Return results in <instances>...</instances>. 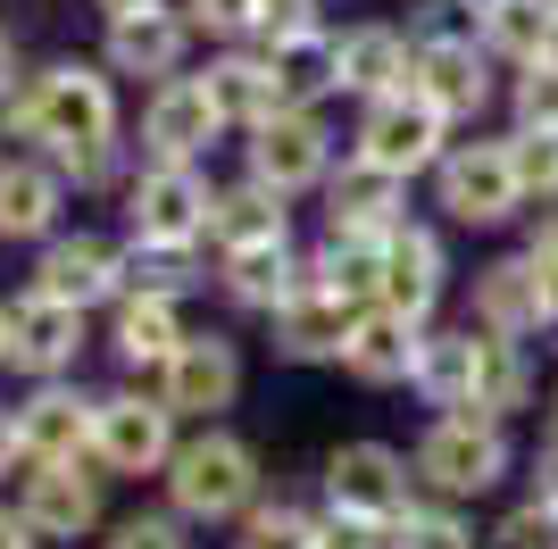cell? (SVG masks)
<instances>
[{
  "label": "cell",
  "mask_w": 558,
  "mask_h": 549,
  "mask_svg": "<svg viewBox=\"0 0 558 549\" xmlns=\"http://www.w3.org/2000/svg\"><path fill=\"white\" fill-rule=\"evenodd\" d=\"M9 134L17 142H43L59 167H75L84 150L117 142V84L84 59H59V68L25 75L17 100H9Z\"/></svg>",
  "instance_id": "obj_1"
},
{
  "label": "cell",
  "mask_w": 558,
  "mask_h": 549,
  "mask_svg": "<svg viewBox=\"0 0 558 549\" xmlns=\"http://www.w3.org/2000/svg\"><path fill=\"white\" fill-rule=\"evenodd\" d=\"M258 500H267L258 450L226 425H201L167 466V516H184V525H242Z\"/></svg>",
  "instance_id": "obj_2"
},
{
  "label": "cell",
  "mask_w": 558,
  "mask_h": 549,
  "mask_svg": "<svg viewBox=\"0 0 558 549\" xmlns=\"http://www.w3.org/2000/svg\"><path fill=\"white\" fill-rule=\"evenodd\" d=\"M409 466H417V491L442 508H475L492 500L500 483H509L517 466V441L500 416H434L417 434V450H409Z\"/></svg>",
  "instance_id": "obj_3"
},
{
  "label": "cell",
  "mask_w": 558,
  "mask_h": 549,
  "mask_svg": "<svg viewBox=\"0 0 558 549\" xmlns=\"http://www.w3.org/2000/svg\"><path fill=\"white\" fill-rule=\"evenodd\" d=\"M434 208H442V225H466V233L517 225L525 192H517V167H509V134L450 142V159L434 167Z\"/></svg>",
  "instance_id": "obj_4"
},
{
  "label": "cell",
  "mask_w": 558,
  "mask_h": 549,
  "mask_svg": "<svg viewBox=\"0 0 558 549\" xmlns=\"http://www.w3.org/2000/svg\"><path fill=\"white\" fill-rule=\"evenodd\" d=\"M417 500H425L417 466H409V450H392V441H342V450L326 457V516H359V525L392 533Z\"/></svg>",
  "instance_id": "obj_5"
},
{
  "label": "cell",
  "mask_w": 558,
  "mask_h": 549,
  "mask_svg": "<svg viewBox=\"0 0 558 549\" xmlns=\"http://www.w3.org/2000/svg\"><path fill=\"white\" fill-rule=\"evenodd\" d=\"M242 167H251V183H267L276 200H301V192H326L333 183L342 142H333L326 109H283L276 125L242 134Z\"/></svg>",
  "instance_id": "obj_6"
},
{
  "label": "cell",
  "mask_w": 558,
  "mask_h": 549,
  "mask_svg": "<svg viewBox=\"0 0 558 549\" xmlns=\"http://www.w3.org/2000/svg\"><path fill=\"white\" fill-rule=\"evenodd\" d=\"M209 200L217 183L201 167H142L125 183V217H134L142 251H201L209 242Z\"/></svg>",
  "instance_id": "obj_7"
},
{
  "label": "cell",
  "mask_w": 558,
  "mask_h": 549,
  "mask_svg": "<svg viewBox=\"0 0 558 549\" xmlns=\"http://www.w3.org/2000/svg\"><path fill=\"white\" fill-rule=\"evenodd\" d=\"M350 159L384 167L392 183H417V175H434V167L450 159V125H442L434 109H425L417 91H400V100H375V109H359Z\"/></svg>",
  "instance_id": "obj_8"
},
{
  "label": "cell",
  "mask_w": 558,
  "mask_h": 549,
  "mask_svg": "<svg viewBox=\"0 0 558 549\" xmlns=\"http://www.w3.org/2000/svg\"><path fill=\"white\" fill-rule=\"evenodd\" d=\"M450 300V242L442 225H425V217H409V225L384 242V267H375V308H392V317L409 325H434V308Z\"/></svg>",
  "instance_id": "obj_9"
},
{
  "label": "cell",
  "mask_w": 558,
  "mask_h": 549,
  "mask_svg": "<svg viewBox=\"0 0 558 549\" xmlns=\"http://www.w3.org/2000/svg\"><path fill=\"white\" fill-rule=\"evenodd\" d=\"M175 416H167L159 391H100V434H93V457L109 475H167L175 466Z\"/></svg>",
  "instance_id": "obj_10"
},
{
  "label": "cell",
  "mask_w": 558,
  "mask_h": 549,
  "mask_svg": "<svg viewBox=\"0 0 558 549\" xmlns=\"http://www.w3.org/2000/svg\"><path fill=\"white\" fill-rule=\"evenodd\" d=\"M333 68H342V100L375 109V100L417 91V42H409V25H392V17H359V25L333 34Z\"/></svg>",
  "instance_id": "obj_11"
},
{
  "label": "cell",
  "mask_w": 558,
  "mask_h": 549,
  "mask_svg": "<svg viewBox=\"0 0 558 549\" xmlns=\"http://www.w3.org/2000/svg\"><path fill=\"white\" fill-rule=\"evenodd\" d=\"M400 225H409V183H392L384 167H367V159L342 150V167H333V183H326V242L384 251Z\"/></svg>",
  "instance_id": "obj_12"
},
{
  "label": "cell",
  "mask_w": 558,
  "mask_h": 549,
  "mask_svg": "<svg viewBox=\"0 0 558 549\" xmlns=\"http://www.w3.org/2000/svg\"><path fill=\"white\" fill-rule=\"evenodd\" d=\"M159 400L175 425H217V416L242 400V350H233V333H184V350H175V366L159 375Z\"/></svg>",
  "instance_id": "obj_13"
},
{
  "label": "cell",
  "mask_w": 558,
  "mask_h": 549,
  "mask_svg": "<svg viewBox=\"0 0 558 549\" xmlns=\"http://www.w3.org/2000/svg\"><path fill=\"white\" fill-rule=\"evenodd\" d=\"M492 68H500V59H492L484 42H417V100L459 134V125H475V117L500 100V75Z\"/></svg>",
  "instance_id": "obj_14"
},
{
  "label": "cell",
  "mask_w": 558,
  "mask_h": 549,
  "mask_svg": "<svg viewBox=\"0 0 558 549\" xmlns=\"http://www.w3.org/2000/svg\"><path fill=\"white\" fill-rule=\"evenodd\" d=\"M359 317H367L359 300H342V292H326V283H308V274H301V292L267 317V333H276V358H292V366H342Z\"/></svg>",
  "instance_id": "obj_15"
},
{
  "label": "cell",
  "mask_w": 558,
  "mask_h": 549,
  "mask_svg": "<svg viewBox=\"0 0 558 549\" xmlns=\"http://www.w3.org/2000/svg\"><path fill=\"white\" fill-rule=\"evenodd\" d=\"M466 325H475V333H492V342H534V333H550L542 274L525 267V251H500V258H484V267H475Z\"/></svg>",
  "instance_id": "obj_16"
},
{
  "label": "cell",
  "mask_w": 558,
  "mask_h": 549,
  "mask_svg": "<svg viewBox=\"0 0 558 549\" xmlns=\"http://www.w3.org/2000/svg\"><path fill=\"white\" fill-rule=\"evenodd\" d=\"M217 134H226V117H217L201 75L159 84L150 109H142V150H150V167H201V150H217Z\"/></svg>",
  "instance_id": "obj_17"
},
{
  "label": "cell",
  "mask_w": 558,
  "mask_h": 549,
  "mask_svg": "<svg viewBox=\"0 0 558 549\" xmlns=\"http://www.w3.org/2000/svg\"><path fill=\"white\" fill-rule=\"evenodd\" d=\"M100 434V400L93 391H68V383H43L34 400L17 408V450L25 466H84Z\"/></svg>",
  "instance_id": "obj_18"
},
{
  "label": "cell",
  "mask_w": 558,
  "mask_h": 549,
  "mask_svg": "<svg viewBox=\"0 0 558 549\" xmlns=\"http://www.w3.org/2000/svg\"><path fill=\"white\" fill-rule=\"evenodd\" d=\"M34 292H43V300H59V308H100V300H117V292H125V251L93 242V233H59V242H43Z\"/></svg>",
  "instance_id": "obj_19"
},
{
  "label": "cell",
  "mask_w": 558,
  "mask_h": 549,
  "mask_svg": "<svg viewBox=\"0 0 558 549\" xmlns=\"http://www.w3.org/2000/svg\"><path fill=\"white\" fill-rule=\"evenodd\" d=\"M75 350H84V308H59V300H43V292H25L17 308H9V366H17V375L59 383L75 366Z\"/></svg>",
  "instance_id": "obj_20"
},
{
  "label": "cell",
  "mask_w": 558,
  "mask_h": 549,
  "mask_svg": "<svg viewBox=\"0 0 558 549\" xmlns=\"http://www.w3.org/2000/svg\"><path fill=\"white\" fill-rule=\"evenodd\" d=\"M425 333H434V325H409V317H392V308H367L359 333H350V350H342V375H350V383H367V391L417 383Z\"/></svg>",
  "instance_id": "obj_21"
},
{
  "label": "cell",
  "mask_w": 558,
  "mask_h": 549,
  "mask_svg": "<svg viewBox=\"0 0 558 549\" xmlns=\"http://www.w3.org/2000/svg\"><path fill=\"white\" fill-rule=\"evenodd\" d=\"M209 100H217V117H226V134H258V125H276L283 117V84H276V59L258 42H242V50H226V59H209Z\"/></svg>",
  "instance_id": "obj_22"
},
{
  "label": "cell",
  "mask_w": 558,
  "mask_h": 549,
  "mask_svg": "<svg viewBox=\"0 0 558 549\" xmlns=\"http://www.w3.org/2000/svg\"><path fill=\"white\" fill-rule=\"evenodd\" d=\"M17 516L34 525V541H84L100 525V475H84V466H34Z\"/></svg>",
  "instance_id": "obj_23"
},
{
  "label": "cell",
  "mask_w": 558,
  "mask_h": 549,
  "mask_svg": "<svg viewBox=\"0 0 558 549\" xmlns=\"http://www.w3.org/2000/svg\"><path fill=\"white\" fill-rule=\"evenodd\" d=\"M409 391L434 416H475V391H484V342H475V325L425 333V358H417V383Z\"/></svg>",
  "instance_id": "obj_24"
},
{
  "label": "cell",
  "mask_w": 558,
  "mask_h": 549,
  "mask_svg": "<svg viewBox=\"0 0 558 549\" xmlns=\"http://www.w3.org/2000/svg\"><path fill=\"white\" fill-rule=\"evenodd\" d=\"M184 50H192L184 9H142V17L109 25V75H150V91L184 75Z\"/></svg>",
  "instance_id": "obj_25"
},
{
  "label": "cell",
  "mask_w": 558,
  "mask_h": 549,
  "mask_svg": "<svg viewBox=\"0 0 558 549\" xmlns=\"http://www.w3.org/2000/svg\"><path fill=\"white\" fill-rule=\"evenodd\" d=\"M209 242L217 258L233 251H267V242H292V200H276L267 183H217V200H209Z\"/></svg>",
  "instance_id": "obj_26"
},
{
  "label": "cell",
  "mask_w": 558,
  "mask_h": 549,
  "mask_svg": "<svg viewBox=\"0 0 558 549\" xmlns=\"http://www.w3.org/2000/svg\"><path fill=\"white\" fill-rule=\"evenodd\" d=\"M308 274V251H292V242H267V251H233L217 258V292L233 300V308H251V317H276L283 300L301 292Z\"/></svg>",
  "instance_id": "obj_27"
},
{
  "label": "cell",
  "mask_w": 558,
  "mask_h": 549,
  "mask_svg": "<svg viewBox=\"0 0 558 549\" xmlns=\"http://www.w3.org/2000/svg\"><path fill=\"white\" fill-rule=\"evenodd\" d=\"M59 208H68V175L59 167H0V242H59Z\"/></svg>",
  "instance_id": "obj_28"
},
{
  "label": "cell",
  "mask_w": 558,
  "mask_h": 549,
  "mask_svg": "<svg viewBox=\"0 0 558 549\" xmlns=\"http://www.w3.org/2000/svg\"><path fill=\"white\" fill-rule=\"evenodd\" d=\"M475 42L500 68H542V59H558V0H484Z\"/></svg>",
  "instance_id": "obj_29"
},
{
  "label": "cell",
  "mask_w": 558,
  "mask_h": 549,
  "mask_svg": "<svg viewBox=\"0 0 558 549\" xmlns=\"http://www.w3.org/2000/svg\"><path fill=\"white\" fill-rule=\"evenodd\" d=\"M109 350H117V366H134V375H167L175 350H184V317H175L167 300H117Z\"/></svg>",
  "instance_id": "obj_30"
},
{
  "label": "cell",
  "mask_w": 558,
  "mask_h": 549,
  "mask_svg": "<svg viewBox=\"0 0 558 549\" xmlns=\"http://www.w3.org/2000/svg\"><path fill=\"white\" fill-rule=\"evenodd\" d=\"M267 59H276L283 109H326V100H342V68H333V25H326V34H308V42L267 50Z\"/></svg>",
  "instance_id": "obj_31"
},
{
  "label": "cell",
  "mask_w": 558,
  "mask_h": 549,
  "mask_svg": "<svg viewBox=\"0 0 558 549\" xmlns=\"http://www.w3.org/2000/svg\"><path fill=\"white\" fill-rule=\"evenodd\" d=\"M484 342V391H475V416H525L534 408V350L525 342H492V333H475Z\"/></svg>",
  "instance_id": "obj_32"
},
{
  "label": "cell",
  "mask_w": 558,
  "mask_h": 549,
  "mask_svg": "<svg viewBox=\"0 0 558 549\" xmlns=\"http://www.w3.org/2000/svg\"><path fill=\"white\" fill-rule=\"evenodd\" d=\"M233 549H326V516L301 500H258L233 525Z\"/></svg>",
  "instance_id": "obj_33"
},
{
  "label": "cell",
  "mask_w": 558,
  "mask_h": 549,
  "mask_svg": "<svg viewBox=\"0 0 558 549\" xmlns=\"http://www.w3.org/2000/svg\"><path fill=\"white\" fill-rule=\"evenodd\" d=\"M192 283H201V251H125V292L117 300H167V308H175V300L192 292Z\"/></svg>",
  "instance_id": "obj_34"
},
{
  "label": "cell",
  "mask_w": 558,
  "mask_h": 549,
  "mask_svg": "<svg viewBox=\"0 0 558 549\" xmlns=\"http://www.w3.org/2000/svg\"><path fill=\"white\" fill-rule=\"evenodd\" d=\"M392 549H475V516H466V508H442V500H417L392 525Z\"/></svg>",
  "instance_id": "obj_35"
},
{
  "label": "cell",
  "mask_w": 558,
  "mask_h": 549,
  "mask_svg": "<svg viewBox=\"0 0 558 549\" xmlns=\"http://www.w3.org/2000/svg\"><path fill=\"white\" fill-rule=\"evenodd\" d=\"M509 167H517V192H525V217L558 208V134H517L509 125Z\"/></svg>",
  "instance_id": "obj_36"
},
{
  "label": "cell",
  "mask_w": 558,
  "mask_h": 549,
  "mask_svg": "<svg viewBox=\"0 0 558 549\" xmlns=\"http://www.w3.org/2000/svg\"><path fill=\"white\" fill-rule=\"evenodd\" d=\"M509 125L517 134H558V59L509 75Z\"/></svg>",
  "instance_id": "obj_37"
},
{
  "label": "cell",
  "mask_w": 558,
  "mask_h": 549,
  "mask_svg": "<svg viewBox=\"0 0 558 549\" xmlns=\"http://www.w3.org/2000/svg\"><path fill=\"white\" fill-rule=\"evenodd\" d=\"M184 25L192 34H217L226 50L258 42V0H184Z\"/></svg>",
  "instance_id": "obj_38"
},
{
  "label": "cell",
  "mask_w": 558,
  "mask_h": 549,
  "mask_svg": "<svg viewBox=\"0 0 558 549\" xmlns=\"http://www.w3.org/2000/svg\"><path fill=\"white\" fill-rule=\"evenodd\" d=\"M308 34H326V0H258V50L308 42Z\"/></svg>",
  "instance_id": "obj_39"
},
{
  "label": "cell",
  "mask_w": 558,
  "mask_h": 549,
  "mask_svg": "<svg viewBox=\"0 0 558 549\" xmlns=\"http://www.w3.org/2000/svg\"><path fill=\"white\" fill-rule=\"evenodd\" d=\"M492 549H558V508L517 500L500 525H492Z\"/></svg>",
  "instance_id": "obj_40"
},
{
  "label": "cell",
  "mask_w": 558,
  "mask_h": 549,
  "mask_svg": "<svg viewBox=\"0 0 558 549\" xmlns=\"http://www.w3.org/2000/svg\"><path fill=\"white\" fill-rule=\"evenodd\" d=\"M525 267L542 274V308H550V325H558V208H534V225H525Z\"/></svg>",
  "instance_id": "obj_41"
},
{
  "label": "cell",
  "mask_w": 558,
  "mask_h": 549,
  "mask_svg": "<svg viewBox=\"0 0 558 549\" xmlns=\"http://www.w3.org/2000/svg\"><path fill=\"white\" fill-rule=\"evenodd\" d=\"M100 549H192V541H184V516L142 508V516H125V525H109V541H100Z\"/></svg>",
  "instance_id": "obj_42"
},
{
  "label": "cell",
  "mask_w": 558,
  "mask_h": 549,
  "mask_svg": "<svg viewBox=\"0 0 558 549\" xmlns=\"http://www.w3.org/2000/svg\"><path fill=\"white\" fill-rule=\"evenodd\" d=\"M59 175L93 183V192H100V183H117V175H125V134H117V142H100V150H84V159H75V167H59Z\"/></svg>",
  "instance_id": "obj_43"
},
{
  "label": "cell",
  "mask_w": 558,
  "mask_h": 549,
  "mask_svg": "<svg viewBox=\"0 0 558 549\" xmlns=\"http://www.w3.org/2000/svg\"><path fill=\"white\" fill-rule=\"evenodd\" d=\"M326 516V508H317ZM326 549H392L384 525H359V516H326Z\"/></svg>",
  "instance_id": "obj_44"
},
{
  "label": "cell",
  "mask_w": 558,
  "mask_h": 549,
  "mask_svg": "<svg viewBox=\"0 0 558 549\" xmlns=\"http://www.w3.org/2000/svg\"><path fill=\"white\" fill-rule=\"evenodd\" d=\"M534 500L558 508V441H542V457H534Z\"/></svg>",
  "instance_id": "obj_45"
},
{
  "label": "cell",
  "mask_w": 558,
  "mask_h": 549,
  "mask_svg": "<svg viewBox=\"0 0 558 549\" xmlns=\"http://www.w3.org/2000/svg\"><path fill=\"white\" fill-rule=\"evenodd\" d=\"M0 549H34V525H25V516H9V508H0Z\"/></svg>",
  "instance_id": "obj_46"
},
{
  "label": "cell",
  "mask_w": 558,
  "mask_h": 549,
  "mask_svg": "<svg viewBox=\"0 0 558 549\" xmlns=\"http://www.w3.org/2000/svg\"><path fill=\"white\" fill-rule=\"evenodd\" d=\"M0 100H17V42L0 34Z\"/></svg>",
  "instance_id": "obj_47"
},
{
  "label": "cell",
  "mask_w": 558,
  "mask_h": 549,
  "mask_svg": "<svg viewBox=\"0 0 558 549\" xmlns=\"http://www.w3.org/2000/svg\"><path fill=\"white\" fill-rule=\"evenodd\" d=\"M93 9L117 25V17H142V9H167V0H93Z\"/></svg>",
  "instance_id": "obj_48"
},
{
  "label": "cell",
  "mask_w": 558,
  "mask_h": 549,
  "mask_svg": "<svg viewBox=\"0 0 558 549\" xmlns=\"http://www.w3.org/2000/svg\"><path fill=\"white\" fill-rule=\"evenodd\" d=\"M17 457H25V450H17V416H0V475H9Z\"/></svg>",
  "instance_id": "obj_49"
},
{
  "label": "cell",
  "mask_w": 558,
  "mask_h": 549,
  "mask_svg": "<svg viewBox=\"0 0 558 549\" xmlns=\"http://www.w3.org/2000/svg\"><path fill=\"white\" fill-rule=\"evenodd\" d=\"M542 441H558V391H550V434H542Z\"/></svg>",
  "instance_id": "obj_50"
},
{
  "label": "cell",
  "mask_w": 558,
  "mask_h": 549,
  "mask_svg": "<svg viewBox=\"0 0 558 549\" xmlns=\"http://www.w3.org/2000/svg\"><path fill=\"white\" fill-rule=\"evenodd\" d=\"M0 358H9V308H0Z\"/></svg>",
  "instance_id": "obj_51"
}]
</instances>
